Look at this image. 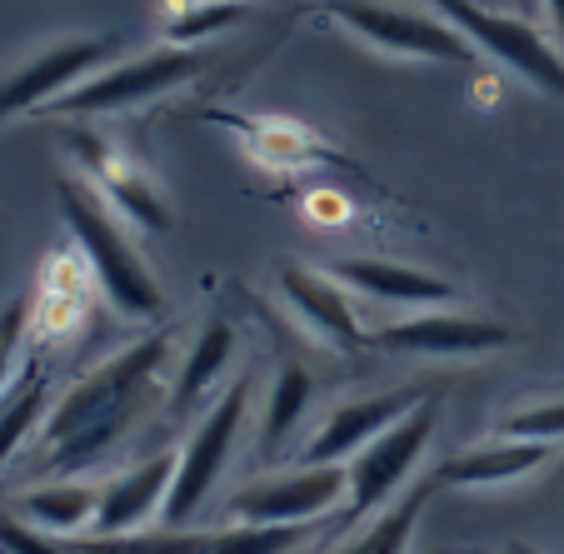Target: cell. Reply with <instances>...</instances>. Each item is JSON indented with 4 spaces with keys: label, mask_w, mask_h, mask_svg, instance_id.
I'll return each mask as SVG.
<instances>
[{
    "label": "cell",
    "mask_w": 564,
    "mask_h": 554,
    "mask_svg": "<svg viewBox=\"0 0 564 554\" xmlns=\"http://www.w3.org/2000/svg\"><path fill=\"white\" fill-rule=\"evenodd\" d=\"M250 410H256V380H250V374L230 380L220 394H215V405L195 420L191 435H185L181 449H175V485H171V500H165V520L160 524L191 530V520L200 514V504L210 500V490L220 485L235 445L246 435Z\"/></svg>",
    "instance_id": "cell-3"
},
{
    "label": "cell",
    "mask_w": 564,
    "mask_h": 554,
    "mask_svg": "<svg viewBox=\"0 0 564 554\" xmlns=\"http://www.w3.org/2000/svg\"><path fill=\"white\" fill-rule=\"evenodd\" d=\"M505 554H544V550H534V544H505Z\"/></svg>",
    "instance_id": "cell-30"
},
{
    "label": "cell",
    "mask_w": 564,
    "mask_h": 554,
    "mask_svg": "<svg viewBox=\"0 0 564 554\" xmlns=\"http://www.w3.org/2000/svg\"><path fill=\"white\" fill-rule=\"evenodd\" d=\"M495 435L554 449L564 439V394H550V400H530V405H520L514 415H505L500 425H495Z\"/></svg>",
    "instance_id": "cell-26"
},
{
    "label": "cell",
    "mask_w": 564,
    "mask_h": 554,
    "mask_svg": "<svg viewBox=\"0 0 564 554\" xmlns=\"http://www.w3.org/2000/svg\"><path fill=\"white\" fill-rule=\"evenodd\" d=\"M175 485V449L150 455L140 465L120 469L116 480L100 485V514L90 534H135V530H155L165 520V500Z\"/></svg>",
    "instance_id": "cell-14"
},
{
    "label": "cell",
    "mask_w": 564,
    "mask_h": 554,
    "mask_svg": "<svg viewBox=\"0 0 564 554\" xmlns=\"http://www.w3.org/2000/svg\"><path fill=\"white\" fill-rule=\"evenodd\" d=\"M435 11L445 15L475 51L495 55V61L510 65L520 80H530L534 90L564 100V55L554 51L550 35H540L530 21L500 15V11H490V6H475V0H435Z\"/></svg>",
    "instance_id": "cell-7"
},
{
    "label": "cell",
    "mask_w": 564,
    "mask_h": 554,
    "mask_svg": "<svg viewBox=\"0 0 564 554\" xmlns=\"http://www.w3.org/2000/svg\"><path fill=\"white\" fill-rule=\"evenodd\" d=\"M345 490V465H295L235 490L230 514L240 524H319L325 514H340Z\"/></svg>",
    "instance_id": "cell-10"
},
{
    "label": "cell",
    "mask_w": 564,
    "mask_h": 554,
    "mask_svg": "<svg viewBox=\"0 0 564 554\" xmlns=\"http://www.w3.org/2000/svg\"><path fill=\"white\" fill-rule=\"evenodd\" d=\"M430 400V390L420 384H405V390H380V394H365V400H345L335 405L330 415L319 420V430L300 445L295 465H350L365 445L394 430L405 415H415L420 405Z\"/></svg>",
    "instance_id": "cell-11"
},
{
    "label": "cell",
    "mask_w": 564,
    "mask_h": 554,
    "mask_svg": "<svg viewBox=\"0 0 564 554\" xmlns=\"http://www.w3.org/2000/svg\"><path fill=\"white\" fill-rule=\"evenodd\" d=\"M70 150L86 165V181L110 205H120V215L130 225H140V230H171V205H165L160 185L140 171V161H130L120 140L100 135V130H80V135H70Z\"/></svg>",
    "instance_id": "cell-12"
},
{
    "label": "cell",
    "mask_w": 564,
    "mask_h": 554,
    "mask_svg": "<svg viewBox=\"0 0 564 554\" xmlns=\"http://www.w3.org/2000/svg\"><path fill=\"white\" fill-rule=\"evenodd\" d=\"M310 394H315L310 374L300 370V365H280V374L270 380L265 400H260V425H256V449H260V459H275L280 449H285V439L295 435L300 415L310 410Z\"/></svg>",
    "instance_id": "cell-21"
},
{
    "label": "cell",
    "mask_w": 564,
    "mask_h": 554,
    "mask_svg": "<svg viewBox=\"0 0 564 554\" xmlns=\"http://www.w3.org/2000/svg\"><path fill=\"white\" fill-rule=\"evenodd\" d=\"M275 285H280L285 309L305 325L310 335H315L319 345H330V350H340V355L365 350V345H370V330L360 325L350 295H345V285L330 275V270H310V265L285 260L280 275H275Z\"/></svg>",
    "instance_id": "cell-13"
},
{
    "label": "cell",
    "mask_w": 564,
    "mask_h": 554,
    "mask_svg": "<svg viewBox=\"0 0 564 554\" xmlns=\"http://www.w3.org/2000/svg\"><path fill=\"white\" fill-rule=\"evenodd\" d=\"M165 360H171V335L160 330V335L135 340L130 350L110 355L86 380H75L51 405L41 435H35L45 475H70L75 480L106 449H116L160 400V370H165Z\"/></svg>",
    "instance_id": "cell-1"
},
{
    "label": "cell",
    "mask_w": 564,
    "mask_h": 554,
    "mask_svg": "<svg viewBox=\"0 0 564 554\" xmlns=\"http://www.w3.org/2000/svg\"><path fill=\"white\" fill-rule=\"evenodd\" d=\"M319 21L345 31L350 41L370 45L394 61H430V65H475V45L445 21V15H420L400 6H375V0H330Z\"/></svg>",
    "instance_id": "cell-5"
},
{
    "label": "cell",
    "mask_w": 564,
    "mask_h": 554,
    "mask_svg": "<svg viewBox=\"0 0 564 554\" xmlns=\"http://www.w3.org/2000/svg\"><path fill=\"white\" fill-rule=\"evenodd\" d=\"M330 275L340 280L345 290H360V295L384 300V305H410V309L459 305V290L449 285V280L430 275V270H415V265H400V260L350 256V260H335Z\"/></svg>",
    "instance_id": "cell-15"
},
{
    "label": "cell",
    "mask_w": 564,
    "mask_h": 554,
    "mask_svg": "<svg viewBox=\"0 0 564 554\" xmlns=\"http://www.w3.org/2000/svg\"><path fill=\"white\" fill-rule=\"evenodd\" d=\"M51 374H45L41 360H25L21 380L0 394V469L11 465L25 445H35L45 415H51Z\"/></svg>",
    "instance_id": "cell-18"
},
{
    "label": "cell",
    "mask_w": 564,
    "mask_h": 554,
    "mask_svg": "<svg viewBox=\"0 0 564 554\" xmlns=\"http://www.w3.org/2000/svg\"><path fill=\"white\" fill-rule=\"evenodd\" d=\"M319 524H225L215 530L210 554H295Z\"/></svg>",
    "instance_id": "cell-25"
},
{
    "label": "cell",
    "mask_w": 564,
    "mask_h": 554,
    "mask_svg": "<svg viewBox=\"0 0 564 554\" xmlns=\"http://www.w3.org/2000/svg\"><path fill=\"white\" fill-rule=\"evenodd\" d=\"M435 430H440V400L430 394L415 415H405L394 430H384L375 445H365L360 455L345 465L350 490H345V504L335 520L355 524L375 510H390V504L410 490V480H415V469H420V459H425Z\"/></svg>",
    "instance_id": "cell-6"
},
{
    "label": "cell",
    "mask_w": 564,
    "mask_h": 554,
    "mask_svg": "<svg viewBox=\"0 0 564 554\" xmlns=\"http://www.w3.org/2000/svg\"><path fill=\"white\" fill-rule=\"evenodd\" d=\"M0 554H65V544L45 540L41 530H31L15 514H0Z\"/></svg>",
    "instance_id": "cell-28"
},
{
    "label": "cell",
    "mask_w": 564,
    "mask_h": 554,
    "mask_svg": "<svg viewBox=\"0 0 564 554\" xmlns=\"http://www.w3.org/2000/svg\"><path fill=\"white\" fill-rule=\"evenodd\" d=\"M11 514L25 520L31 530H41L45 540L70 544L80 534L96 530L100 514V485L90 480H51V485H31L11 500Z\"/></svg>",
    "instance_id": "cell-17"
},
{
    "label": "cell",
    "mask_w": 564,
    "mask_h": 554,
    "mask_svg": "<svg viewBox=\"0 0 564 554\" xmlns=\"http://www.w3.org/2000/svg\"><path fill=\"white\" fill-rule=\"evenodd\" d=\"M35 335L31 325V295H15L0 305V394L11 390L25 370V340Z\"/></svg>",
    "instance_id": "cell-27"
},
{
    "label": "cell",
    "mask_w": 564,
    "mask_h": 554,
    "mask_svg": "<svg viewBox=\"0 0 564 554\" xmlns=\"http://www.w3.org/2000/svg\"><path fill=\"white\" fill-rule=\"evenodd\" d=\"M235 350H240V340H235L230 321H210V325H205V330L195 335V345L185 350L181 374H175V384H171V410L200 405L205 394L215 390V380H220V374L235 365Z\"/></svg>",
    "instance_id": "cell-20"
},
{
    "label": "cell",
    "mask_w": 564,
    "mask_h": 554,
    "mask_svg": "<svg viewBox=\"0 0 564 554\" xmlns=\"http://www.w3.org/2000/svg\"><path fill=\"white\" fill-rule=\"evenodd\" d=\"M550 455L554 449H544V445H524V439L495 435L490 445H475V449L449 455L430 480H435V490H500V485L530 480L534 469L550 465Z\"/></svg>",
    "instance_id": "cell-16"
},
{
    "label": "cell",
    "mask_w": 564,
    "mask_h": 554,
    "mask_svg": "<svg viewBox=\"0 0 564 554\" xmlns=\"http://www.w3.org/2000/svg\"><path fill=\"white\" fill-rule=\"evenodd\" d=\"M55 200H61V220L75 240V256L86 260L90 280L106 290L110 305H116L126 321H140V325L160 321V315H165V295H160L155 275H150L145 256H140L126 215H116L96 185L75 181V175H65V181L55 185Z\"/></svg>",
    "instance_id": "cell-2"
},
{
    "label": "cell",
    "mask_w": 564,
    "mask_h": 554,
    "mask_svg": "<svg viewBox=\"0 0 564 554\" xmlns=\"http://www.w3.org/2000/svg\"><path fill=\"white\" fill-rule=\"evenodd\" d=\"M370 345L394 355H420V360H485L514 345V330L490 315H469L459 305H440V309H415L410 321L380 325L370 335Z\"/></svg>",
    "instance_id": "cell-9"
},
{
    "label": "cell",
    "mask_w": 564,
    "mask_h": 554,
    "mask_svg": "<svg viewBox=\"0 0 564 554\" xmlns=\"http://www.w3.org/2000/svg\"><path fill=\"white\" fill-rule=\"evenodd\" d=\"M540 11H544V35H550L554 51L564 55V0H540Z\"/></svg>",
    "instance_id": "cell-29"
},
{
    "label": "cell",
    "mask_w": 564,
    "mask_h": 554,
    "mask_svg": "<svg viewBox=\"0 0 564 554\" xmlns=\"http://www.w3.org/2000/svg\"><path fill=\"white\" fill-rule=\"evenodd\" d=\"M86 275L90 270H80V256L45 260L41 285H35V295H31V325L45 340H61V335H70L75 325H80V315H86Z\"/></svg>",
    "instance_id": "cell-19"
},
{
    "label": "cell",
    "mask_w": 564,
    "mask_h": 554,
    "mask_svg": "<svg viewBox=\"0 0 564 554\" xmlns=\"http://www.w3.org/2000/svg\"><path fill=\"white\" fill-rule=\"evenodd\" d=\"M246 15H250L246 0H175L160 31H165V45H185V51H195V45L220 41L225 31H235Z\"/></svg>",
    "instance_id": "cell-23"
},
{
    "label": "cell",
    "mask_w": 564,
    "mask_h": 554,
    "mask_svg": "<svg viewBox=\"0 0 564 554\" xmlns=\"http://www.w3.org/2000/svg\"><path fill=\"white\" fill-rule=\"evenodd\" d=\"M205 70L200 51H185V45H155V51L126 55V61H110L106 70H96L90 80L61 96L51 106V116H80V120H100V116H126L140 110L150 100H165L175 90H185L195 75Z\"/></svg>",
    "instance_id": "cell-4"
},
{
    "label": "cell",
    "mask_w": 564,
    "mask_h": 554,
    "mask_svg": "<svg viewBox=\"0 0 564 554\" xmlns=\"http://www.w3.org/2000/svg\"><path fill=\"white\" fill-rule=\"evenodd\" d=\"M430 490H435V480H425L420 490H405L390 510H380V520H375L360 540L345 544L340 554H410V540H415V530H420Z\"/></svg>",
    "instance_id": "cell-24"
},
{
    "label": "cell",
    "mask_w": 564,
    "mask_h": 554,
    "mask_svg": "<svg viewBox=\"0 0 564 554\" xmlns=\"http://www.w3.org/2000/svg\"><path fill=\"white\" fill-rule=\"evenodd\" d=\"M215 530H135V534H80L65 544V554H210Z\"/></svg>",
    "instance_id": "cell-22"
},
{
    "label": "cell",
    "mask_w": 564,
    "mask_h": 554,
    "mask_svg": "<svg viewBox=\"0 0 564 554\" xmlns=\"http://www.w3.org/2000/svg\"><path fill=\"white\" fill-rule=\"evenodd\" d=\"M110 61H120L116 35H70V41L45 45L41 55H31V61L15 65V70L0 80V120L51 110L55 100L70 96L80 80L106 70Z\"/></svg>",
    "instance_id": "cell-8"
}]
</instances>
